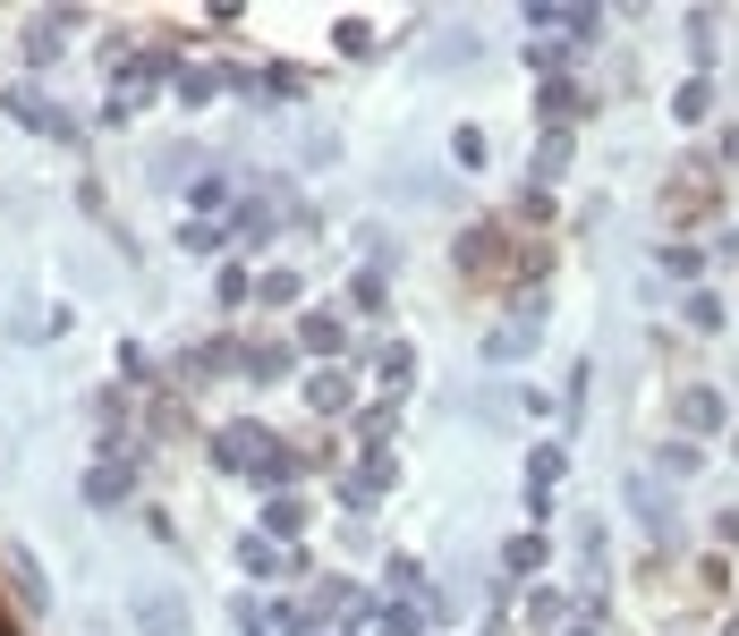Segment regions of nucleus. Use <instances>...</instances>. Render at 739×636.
Segmentation results:
<instances>
[{
    "mask_svg": "<svg viewBox=\"0 0 739 636\" xmlns=\"http://www.w3.org/2000/svg\"><path fill=\"white\" fill-rule=\"evenodd\" d=\"M663 272H672V281H697V272H706V254H697V247H663Z\"/></svg>",
    "mask_w": 739,
    "mask_h": 636,
    "instance_id": "nucleus-5",
    "label": "nucleus"
},
{
    "mask_svg": "<svg viewBox=\"0 0 739 636\" xmlns=\"http://www.w3.org/2000/svg\"><path fill=\"white\" fill-rule=\"evenodd\" d=\"M723 636H739V620H731V628H723Z\"/></svg>",
    "mask_w": 739,
    "mask_h": 636,
    "instance_id": "nucleus-11",
    "label": "nucleus"
},
{
    "mask_svg": "<svg viewBox=\"0 0 739 636\" xmlns=\"http://www.w3.org/2000/svg\"><path fill=\"white\" fill-rule=\"evenodd\" d=\"M502 560H511V569H536V560H545V535H511V552H502Z\"/></svg>",
    "mask_w": 739,
    "mask_h": 636,
    "instance_id": "nucleus-8",
    "label": "nucleus"
},
{
    "mask_svg": "<svg viewBox=\"0 0 739 636\" xmlns=\"http://www.w3.org/2000/svg\"><path fill=\"white\" fill-rule=\"evenodd\" d=\"M306 349H340V315H306Z\"/></svg>",
    "mask_w": 739,
    "mask_h": 636,
    "instance_id": "nucleus-7",
    "label": "nucleus"
},
{
    "mask_svg": "<svg viewBox=\"0 0 739 636\" xmlns=\"http://www.w3.org/2000/svg\"><path fill=\"white\" fill-rule=\"evenodd\" d=\"M680 424H688V433H714V424H723V399H714V390H688V399H680Z\"/></svg>",
    "mask_w": 739,
    "mask_h": 636,
    "instance_id": "nucleus-2",
    "label": "nucleus"
},
{
    "mask_svg": "<svg viewBox=\"0 0 739 636\" xmlns=\"http://www.w3.org/2000/svg\"><path fill=\"white\" fill-rule=\"evenodd\" d=\"M536 34H595V9H527Z\"/></svg>",
    "mask_w": 739,
    "mask_h": 636,
    "instance_id": "nucleus-1",
    "label": "nucleus"
},
{
    "mask_svg": "<svg viewBox=\"0 0 739 636\" xmlns=\"http://www.w3.org/2000/svg\"><path fill=\"white\" fill-rule=\"evenodd\" d=\"M527 484H536V501H545V492H552V484H561V450H536V458H527Z\"/></svg>",
    "mask_w": 739,
    "mask_h": 636,
    "instance_id": "nucleus-4",
    "label": "nucleus"
},
{
    "mask_svg": "<svg viewBox=\"0 0 739 636\" xmlns=\"http://www.w3.org/2000/svg\"><path fill=\"white\" fill-rule=\"evenodd\" d=\"M527 620H536V628H561V620H570V603H561L552 586H536V594H527Z\"/></svg>",
    "mask_w": 739,
    "mask_h": 636,
    "instance_id": "nucleus-3",
    "label": "nucleus"
},
{
    "mask_svg": "<svg viewBox=\"0 0 739 636\" xmlns=\"http://www.w3.org/2000/svg\"><path fill=\"white\" fill-rule=\"evenodd\" d=\"M570 636H586V628H570Z\"/></svg>",
    "mask_w": 739,
    "mask_h": 636,
    "instance_id": "nucleus-12",
    "label": "nucleus"
},
{
    "mask_svg": "<svg viewBox=\"0 0 739 636\" xmlns=\"http://www.w3.org/2000/svg\"><path fill=\"white\" fill-rule=\"evenodd\" d=\"M688 331H723V297L697 288V297H688Z\"/></svg>",
    "mask_w": 739,
    "mask_h": 636,
    "instance_id": "nucleus-6",
    "label": "nucleus"
},
{
    "mask_svg": "<svg viewBox=\"0 0 739 636\" xmlns=\"http://www.w3.org/2000/svg\"><path fill=\"white\" fill-rule=\"evenodd\" d=\"M663 467H672V476H697L706 458H697V442H672V450H663Z\"/></svg>",
    "mask_w": 739,
    "mask_h": 636,
    "instance_id": "nucleus-10",
    "label": "nucleus"
},
{
    "mask_svg": "<svg viewBox=\"0 0 739 636\" xmlns=\"http://www.w3.org/2000/svg\"><path fill=\"white\" fill-rule=\"evenodd\" d=\"M680 120H706V77H688V86H680V102H672Z\"/></svg>",
    "mask_w": 739,
    "mask_h": 636,
    "instance_id": "nucleus-9",
    "label": "nucleus"
}]
</instances>
